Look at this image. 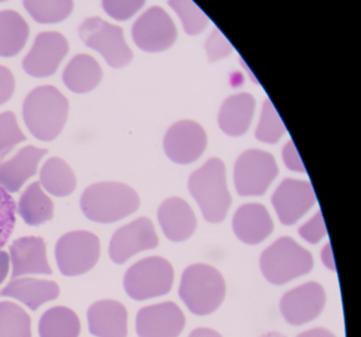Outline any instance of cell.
I'll return each mask as SVG.
<instances>
[{"label":"cell","instance_id":"13","mask_svg":"<svg viewBox=\"0 0 361 337\" xmlns=\"http://www.w3.org/2000/svg\"><path fill=\"white\" fill-rule=\"evenodd\" d=\"M326 294L318 282H307L288 291L280 303L281 313L288 324L301 326L316 319L324 309Z\"/></svg>","mask_w":361,"mask_h":337},{"label":"cell","instance_id":"44","mask_svg":"<svg viewBox=\"0 0 361 337\" xmlns=\"http://www.w3.org/2000/svg\"><path fill=\"white\" fill-rule=\"evenodd\" d=\"M261 337H286L284 335L281 334V333L278 332H269L267 334H264L263 336Z\"/></svg>","mask_w":361,"mask_h":337},{"label":"cell","instance_id":"25","mask_svg":"<svg viewBox=\"0 0 361 337\" xmlns=\"http://www.w3.org/2000/svg\"><path fill=\"white\" fill-rule=\"evenodd\" d=\"M52 200L44 193L41 183L33 182L20 196L16 212L29 227H39L54 218Z\"/></svg>","mask_w":361,"mask_h":337},{"label":"cell","instance_id":"18","mask_svg":"<svg viewBox=\"0 0 361 337\" xmlns=\"http://www.w3.org/2000/svg\"><path fill=\"white\" fill-rule=\"evenodd\" d=\"M47 153L48 149L29 145L11 159L0 162V186L8 193H18L29 179L37 174L39 162Z\"/></svg>","mask_w":361,"mask_h":337},{"label":"cell","instance_id":"41","mask_svg":"<svg viewBox=\"0 0 361 337\" xmlns=\"http://www.w3.org/2000/svg\"><path fill=\"white\" fill-rule=\"evenodd\" d=\"M321 258H322V262L324 263L327 269H331V271H336L335 259H334L331 243H327L323 248L322 253H321Z\"/></svg>","mask_w":361,"mask_h":337},{"label":"cell","instance_id":"43","mask_svg":"<svg viewBox=\"0 0 361 337\" xmlns=\"http://www.w3.org/2000/svg\"><path fill=\"white\" fill-rule=\"evenodd\" d=\"M189 337H223L216 331L212 330L209 328H198L195 329Z\"/></svg>","mask_w":361,"mask_h":337},{"label":"cell","instance_id":"33","mask_svg":"<svg viewBox=\"0 0 361 337\" xmlns=\"http://www.w3.org/2000/svg\"><path fill=\"white\" fill-rule=\"evenodd\" d=\"M24 132L18 124L16 113H0V158L4 159L16 145L26 141Z\"/></svg>","mask_w":361,"mask_h":337},{"label":"cell","instance_id":"11","mask_svg":"<svg viewBox=\"0 0 361 337\" xmlns=\"http://www.w3.org/2000/svg\"><path fill=\"white\" fill-rule=\"evenodd\" d=\"M158 244L153 222L141 217L116 231L109 243V257L117 265H123L138 253L153 250Z\"/></svg>","mask_w":361,"mask_h":337},{"label":"cell","instance_id":"26","mask_svg":"<svg viewBox=\"0 0 361 337\" xmlns=\"http://www.w3.org/2000/svg\"><path fill=\"white\" fill-rule=\"evenodd\" d=\"M28 24L12 10L0 11V56L12 58L24 49L29 39Z\"/></svg>","mask_w":361,"mask_h":337},{"label":"cell","instance_id":"34","mask_svg":"<svg viewBox=\"0 0 361 337\" xmlns=\"http://www.w3.org/2000/svg\"><path fill=\"white\" fill-rule=\"evenodd\" d=\"M16 215V200L3 186H0V250L8 243L13 233Z\"/></svg>","mask_w":361,"mask_h":337},{"label":"cell","instance_id":"9","mask_svg":"<svg viewBox=\"0 0 361 337\" xmlns=\"http://www.w3.org/2000/svg\"><path fill=\"white\" fill-rule=\"evenodd\" d=\"M278 174V165L271 153L259 149L245 151L234 166L236 191L243 197L264 195Z\"/></svg>","mask_w":361,"mask_h":337},{"label":"cell","instance_id":"5","mask_svg":"<svg viewBox=\"0 0 361 337\" xmlns=\"http://www.w3.org/2000/svg\"><path fill=\"white\" fill-rule=\"evenodd\" d=\"M259 267L270 284L282 286L310 273L314 258L293 238L282 237L262 253Z\"/></svg>","mask_w":361,"mask_h":337},{"label":"cell","instance_id":"40","mask_svg":"<svg viewBox=\"0 0 361 337\" xmlns=\"http://www.w3.org/2000/svg\"><path fill=\"white\" fill-rule=\"evenodd\" d=\"M10 257L5 250H0V284L5 281L9 274Z\"/></svg>","mask_w":361,"mask_h":337},{"label":"cell","instance_id":"17","mask_svg":"<svg viewBox=\"0 0 361 337\" xmlns=\"http://www.w3.org/2000/svg\"><path fill=\"white\" fill-rule=\"evenodd\" d=\"M12 279L24 275H51L52 269L47 259V248L43 238L29 236L18 238L10 246Z\"/></svg>","mask_w":361,"mask_h":337},{"label":"cell","instance_id":"23","mask_svg":"<svg viewBox=\"0 0 361 337\" xmlns=\"http://www.w3.org/2000/svg\"><path fill=\"white\" fill-rule=\"evenodd\" d=\"M255 109V101L251 94H240L230 96L219 111V127L229 136H243L249 129Z\"/></svg>","mask_w":361,"mask_h":337},{"label":"cell","instance_id":"28","mask_svg":"<svg viewBox=\"0 0 361 337\" xmlns=\"http://www.w3.org/2000/svg\"><path fill=\"white\" fill-rule=\"evenodd\" d=\"M39 337H79L81 322L73 310L63 305L44 312L39 322Z\"/></svg>","mask_w":361,"mask_h":337},{"label":"cell","instance_id":"8","mask_svg":"<svg viewBox=\"0 0 361 337\" xmlns=\"http://www.w3.org/2000/svg\"><path fill=\"white\" fill-rule=\"evenodd\" d=\"M100 255V239L90 231H71L56 242V265L67 277L83 275L94 269Z\"/></svg>","mask_w":361,"mask_h":337},{"label":"cell","instance_id":"36","mask_svg":"<svg viewBox=\"0 0 361 337\" xmlns=\"http://www.w3.org/2000/svg\"><path fill=\"white\" fill-rule=\"evenodd\" d=\"M206 50L209 61L216 62V61L229 56L233 49H232L229 41L224 37L223 33L219 29H215L207 42Z\"/></svg>","mask_w":361,"mask_h":337},{"label":"cell","instance_id":"3","mask_svg":"<svg viewBox=\"0 0 361 337\" xmlns=\"http://www.w3.org/2000/svg\"><path fill=\"white\" fill-rule=\"evenodd\" d=\"M189 191L208 222L225 220L232 199L226 181L225 164L221 159L213 158L195 170L190 176Z\"/></svg>","mask_w":361,"mask_h":337},{"label":"cell","instance_id":"14","mask_svg":"<svg viewBox=\"0 0 361 337\" xmlns=\"http://www.w3.org/2000/svg\"><path fill=\"white\" fill-rule=\"evenodd\" d=\"M272 205L281 223L293 225L316 203V195L307 181L285 179L271 198Z\"/></svg>","mask_w":361,"mask_h":337},{"label":"cell","instance_id":"22","mask_svg":"<svg viewBox=\"0 0 361 337\" xmlns=\"http://www.w3.org/2000/svg\"><path fill=\"white\" fill-rule=\"evenodd\" d=\"M59 296L60 286L56 281L30 277L12 279L0 291V297L16 299L31 311H37L45 303L56 300Z\"/></svg>","mask_w":361,"mask_h":337},{"label":"cell","instance_id":"37","mask_svg":"<svg viewBox=\"0 0 361 337\" xmlns=\"http://www.w3.org/2000/svg\"><path fill=\"white\" fill-rule=\"evenodd\" d=\"M326 233L324 219H323L322 212L320 210L299 229V235L305 241L312 244L318 243L321 239L325 237Z\"/></svg>","mask_w":361,"mask_h":337},{"label":"cell","instance_id":"32","mask_svg":"<svg viewBox=\"0 0 361 337\" xmlns=\"http://www.w3.org/2000/svg\"><path fill=\"white\" fill-rule=\"evenodd\" d=\"M169 5L178 14L188 34L196 35L206 29L208 18L193 1H170Z\"/></svg>","mask_w":361,"mask_h":337},{"label":"cell","instance_id":"30","mask_svg":"<svg viewBox=\"0 0 361 337\" xmlns=\"http://www.w3.org/2000/svg\"><path fill=\"white\" fill-rule=\"evenodd\" d=\"M71 0H27L24 7L39 24H56L66 20L73 10Z\"/></svg>","mask_w":361,"mask_h":337},{"label":"cell","instance_id":"27","mask_svg":"<svg viewBox=\"0 0 361 337\" xmlns=\"http://www.w3.org/2000/svg\"><path fill=\"white\" fill-rule=\"evenodd\" d=\"M39 183L48 193L59 198L68 197L77 187L75 172L61 158L48 159L39 172Z\"/></svg>","mask_w":361,"mask_h":337},{"label":"cell","instance_id":"19","mask_svg":"<svg viewBox=\"0 0 361 337\" xmlns=\"http://www.w3.org/2000/svg\"><path fill=\"white\" fill-rule=\"evenodd\" d=\"M128 310L119 301H96L87 311L88 330L96 337H128Z\"/></svg>","mask_w":361,"mask_h":337},{"label":"cell","instance_id":"7","mask_svg":"<svg viewBox=\"0 0 361 337\" xmlns=\"http://www.w3.org/2000/svg\"><path fill=\"white\" fill-rule=\"evenodd\" d=\"M79 35L84 45L98 51L113 68H123L134 58L124 39L123 29L98 16L84 20Z\"/></svg>","mask_w":361,"mask_h":337},{"label":"cell","instance_id":"42","mask_svg":"<svg viewBox=\"0 0 361 337\" xmlns=\"http://www.w3.org/2000/svg\"><path fill=\"white\" fill-rule=\"evenodd\" d=\"M297 337H336V335L327 329L314 328L301 333Z\"/></svg>","mask_w":361,"mask_h":337},{"label":"cell","instance_id":"35","mask_svg":"<svg viewBox=\"0 0 361 337\" xmlns=\"http://www.w3.org/2000/svg\"><path fill=\"white\" fill-rule=\"evenodd\" d=\"M145 1H119V0H105L102 3L103 9L111 18L116 20H126L132 18L141 8Z\"/></svg>","mask_w":361,"mask_h":337},{"label":"cell","instance_id":"6","mask_svg":"<svg viewBox=\"0 0 361 337\" xmlns=\"http://www.w3.org/2000/svg\"><path fill=\"white\" fill-rule=\"evenodd\" d=\"M174 269L162 257H149L133 265L124 275L126 294L134 300L164 296L172 290Z\"/></svg>","mask_w":361,"mask_h":337},{"label":"cell","instance_id":"39","mask_svg":"<svg viewBox=\"0 0 361 337\" xmlns=\"http://www.w3.org/2000/svg\"><path fill=\"white\" fill-rule=\"evenodd\" d=\"M282 157L283 161H284L285 165L287 166L288 170L298 172H306L303 162H302L301 158L298 153L297 148L291 141H289L283 148Z\"/></svg>","mask_w":361,"mask_h":337},{"label":"cell","instance_id":"1","mask_svg":"<svg viewBox=\"0 0 361 337\" xmlns=\"http://www.w3.org/2000/svg\"><path fill=\"white\" fill-rule=\"evenodd\" d=\"M68 113V100L54 86L35 88L23 105V115L29 132L44 142H51L60 136Z\"/></svg>","mask_w":361,"mask_h":337},{"label":"cell","instance_id":"31","mask_svg":"<svg viewBox=\"0 0 361 337\" xmlns=\"http://www.w3.org/2000/svg\"><path fill=\"white\" fill-rule=\"evenodd\" d=\"M286 132L284 124L269 100H266L262 110L261 120L255 132V138L264 143L274 144Z\"/></svg>","mask_w":361,"mask_h":337},{"label":"cell","instance_id":"12","mask_svg":"<svg viewBox=\"0 0 361 337\" xmlns=\"http://www.w3.org/2000/svg\"><path fill=\"white\" fill-rule=\"evenodd\" d=\"M69 51L68 42L59 32L37 35L30 52L23 61V68L33 77H48L58 71Z\"/></svg>","mask_w":361,"mask_h":337},{"label":"cell","instance_id":"20","mask_svg":"<svg viewBox=\"0 0 361 337\" xmlns=\"http://www.w3.org/2000/svg\"><path fill=\"white\" fill-rule=\"evenodd\" d=\"M232 227L240 241L253 246L261 243L272 233L274 221L265 206L248 203L236 210Z\"/></svg>","mask_w":361,"mask_h":337},{"label":"cell","instance_id":"16","mask_svg":"<svg viewBox=\"0 0 361 337\" xmlns=\"http://www.w3.org/2000/svg\"><path fill=\"white\" fill-rule=\"evenodd\" d=\"M164 146L166 155L175 163H193L206 149V132L196 122H178L166 132Z\"/></svg>","mask_w":361,"mask_h":337},{"label":"cell","instance_id":"21","mask_svg":"<svg viewBox=\"0 0 361 337\" xmlns=\"http://www.w3.org/2000/svg\"><path fill=\"white\" fill-rule=\"evenodd\" d=\"M158 220L164 235L171 241L189 239L197 227L195 214L191 206L180 198H170L160 205Z\"/></svg>","mask_w":361,"mask_h":337},{"label":"cell","instance_id":"38","mask_svg":"<svg viewBox=\"0 0 361 337\" xmlns=\"http://www.w3.org/2000/svg\"><path fill=\"white\" fill-rule=\"evenodd\" d=\"M16 91V79L7 67L0 65V105L7 103Z\"/></svg>","mask_w":361,"mask_h":337},{"label":"cell","instance_id":"15","mask_svg":"<svg viewBox=\"0 0 361 337\" xmlns=\"http://www.w3.org/2000/svg\"><path fill=\"white\" fill-rule=\"evenodd\" d=\"M185 326V317L172 301L147 305L139 310L136 331L139 337H178Z\"/></svg>","mask_w":361,"mask_h":337},{"label":"cell","instance_id":"4","mask_svg":"<svg viewBox=\"0 0 361 337\" xmlns=\"http://www.w3.org/2000/svg\"><path fill=\"white\" fill-rule=\"evenodd\" d=\"M178 293L192 313L209 315L216 311L225 299V279L215 267L196 263L183 272Z\"/></svg>","mask_w":361,"mask_h":337},{"label":"cell","instance_id":"24","mask_svg":"<svg viewBox=\"0 0 361 337\" xmlns=\"http://www.w3.org/2000/svg\"><path fill=\"white\" fill-rule=\"evenodd\" d=\"M103 79L100 64L88 54H78L63 72V82L75 94H87L98 87Z\"/></svg>","mask_w":361,"mask_h":337},{"label":"cell","instance_id":"10","mask_svg":"<svg viewBox=\"0 0 361 337\" xmlns=\"http://www.w3.org/2000/svg\"><path fill=\"white\" fill-rule=\"evenodd\" d=\"M135 44L145 52H161L172 47L177 30L172 18L164 9L153 7L135 23L132 29Z\"/></svg>","mask_w":361,"mask_h":337},{"label":"cell","instance_id":"2","mask_svg":"<svg viewBox=\"0 0 361 337\" xmlns=\"http://www.w3.org/2000/svg\"><path fill=\"white\" fill-rule=\"evenodd\" d=\"M80 204L86 218L109 224L134 214L140 206V199L128 185L107 181L88 186L82 193Z\"/></svg>","mask_w":361,"mask_h":337},{"label":"cell","instance_id":"29","mask_svg":"<svg viewBox=\"0 0 361 337\" xmlns=\"http://www.w3.org/2000/svg\"><path fill=\"white\" fill-rule=\"evenodd\" d=\"M30 315L11 301L0 303V337H32Z\"/></svg>","mask_w":361,"mask_h":337}]
</instances>
